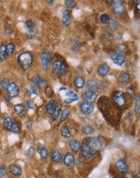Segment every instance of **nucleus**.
I'll return each instance as SVG.
<instances>
[{
  "label": "nucleus",
  "mask_w": 140,
  "mask_h": 178,
  "mask_svg": "<svg viewBox=\"0 0 140 178\" xmlns=\"http://www.w3.org/2000/svg\"><path fill=\"white\" fill-rule=\"evenodd\" d=\"M54 105H55V103H54V100H50L47 103V104H46V109L49 115H52L53 109H54Z\"/></svg>",
  "instance_id": "nucleus-29"
},
{
  "label": "nucleus",
  "mask_w": 140,
  "mask_h": 178,
  "mask_svg": "<svg viewBox=\"0 0 140 178\" xmlns=\"http://www.w3.org/2000/svg\"><path fill=\"white\" fill-rule=\"evenodd\" d=\"M59 96L61 97V99L63 100L65 104H69L73 103V102L79 100V97L76 94V93H74L73 91L67 89V88H61L58 91Z\"/></svg>",
  "instance_id": "nucleus-2"
},
{
  "label": "nucleus",
  "mask_w": 140,
  "mask_h": 178,
  "mask_svg": "<svg viewBox=\"0 0 140 178\" xmlns=\"http://www.w3.org/2000/svg\"><path fill=\"white\" fill-rule=\"evenodd\" d=\"M8 57L7 53V49H6V45H0V59L2 61L6 60Z\"/></svg>",
  "instance_id": "nucleus-30"
},
{
  "label": "nucleus",
  "mask_w": 140,
  "mask_h": 178,
  "mask_svg": "<svg viewBox=\"0 0 140 178\" xmlns=\"http://www.w3.org/2000/svg\"><path fill=\"white\" fill-rule=\"evenodd\" d=\"M71 22V12L70 10H65L62 16V23L64 27H69Z\"/></svg>",
  "instance_id": "nucleus-13"
},
{
  "label": "nucleus",
  "mask_w": 140,
  "mask_h": 178,
  "mask_svg": "<svg viewBox=\"0 0 140 178\" xmlns=\"http://www.w3.org/2000/svg\"><path fill=\"white\" fill-rule=\"evenodd\" d=\"M108 28L111 31H117L119 28V24L114 19H109L108 23Z\"/></svg>",
  "instance_id": "nucleus-25"
},
{
  "label": "nucleus",
  "mask_w": 140,
  "mask_h": 178,
  "mask_svg": "<svg viewBox=\"0 0 140 178\" xmlns=\"http://www.w3.org/2000/svg\"><path fill=\"white\" fill-rule=\"evenodd\" d=\"M19 66L24 70H28L32 67L33 63V56L30 52H24L18 57Z\"/></svg>",
  "instance_id": "nucleus-3"
},
{
  "label": "nucleus",
  "mask_w": 140,
  "mask_h": 178,
  "mask_svg": "<svg viewBox=\"0 0 140 178\" xmlns=\"http://www.w3.org/2000/svg\"><path fill=\"white\" fill-rule=\"evenodd\" d=\"M11 32H12V29H11V28H7L6 31H5V33H6V34H10Z\"/></svg>",
  "instance_id": "nucleus-46"
},
{
  "label": "nucleus",
  "mask_w": 140,
  "mask_h": 178,
  "mask_svg": "<svg viewBox=\"0 0 140 178\" xmlns=\"http://www.w3.org/2000/svg\"><path fill=\"white\" fill-rule=\"evenodd\" d=\"M9 172L12 175H14V176H20L21 174H22V169L20 166L18 165H16L15 164H11L9 166Z\"/></svg>",
  "instance_id": "nucleus-20"
},
{
  "label": "nucleus",
  "mask_w": 140,
  "mask_h": 178,
  "mask_svg": "<svg viewBox=\"0 0 140 178\" xmlns=\"http://www.w3.org/2000/svg\"><path fill=\"white\" fill-rule=\"evenodd\" d=\"M82 96H83V99L85 101L90 102V103L95 101L97 99V93L90 90H86L85 92H83Z\"/></svg>",
  "instance_id": "nucleus-11"
},
{
  "label": "nucleus",
  "mask_w": 140,
  "mask_h": 178,
  "mask_svg": "<svg viewBox=\"0 0 140 178\" xmlns=\"http://www.w3.org/2000/svg\"><path fill=\"white\" fill-rule=\"evenodd\" d=\"M112 101L118 108H125L126 104V99L124 93L122 92H116L112 95Z\"/></svg>",
  "instance_id": "nucleus-5"
},
{
  "label": "nucleus",
  "mask_w": 140,
  "mask_h": 178,
  "mask_svg": "<svg viewBox=\"0 0 140 178\" xmlns=\"http://www.w3.org/2000/svg\"><path fill=\"white\" fill-rule=\"evenodd\" d=\"M28 31V39H32L33 37L37 35V28H29V29H27Z\"/></svg>",
  "instance_id": "nucleus-35"
},
{
  "label": "nucleus",
  "mask_w": 140,
  "mask_h": 178,
  "mask_svg": "<svg viewBox=\"0 0 140 178\" xmlns=\"http://www.w3.org/2000/svg\"><path fill=\"white\" fill-rule=\"evenodd\" d=\"M80 110L85 115H89L94 111V105L90 102L83 101L80 104Z\"/></svg>",
  "instance_id": "nucleus-9"
},
{
  "label": "nucleus",
  "mask_w": 140,
  "mask_h": 178,
  "mask_svg": "<svg viewBox=\"0 0 140 178\" xmlns=\"http://www.w3.org/2000/svg\"><path fill=\"white\" fill-rule=\"evenodd\" d=\"M14 111L16 113V115H18L20 118H23L26 116V108L23 104H16L14 106Z\"/></svg>",
  "instance_id": "nucleus-18"
},
{
  "label": "nucleus",
  "mask_w": 140,
  "mask_h": 178,
  "mask_svg": "<svg viewBox=\"0 0 140 178\" xmlns=\"http://www.w3.org/2000/svg\"><path fill=\"white\" fill-rule=\"evenodd\" d=\"M61 109H62V104L60 103H56L55 105H54V109H53V113H52V120L53 122L57 120V118L59 117V114L61 113Z\"/></svg>",
  "instance_id": "nucleus-19"
},
{
  "label": "nucleus",
  "mask_w": 140,
  "mask_h": 178,
  "mask_svg": "<svg viewBox=\"0 0 140 178\" xmlns=\"http://www.w3.org/2000/svg\"><path fill=\"white\" fill-rule=\"evenodd\" d=\"M139 96H138L136 97V100H135V104H134V110H135V112L138 114H139L140 113V107H139Z\"/></svg>",
  "instance_id": "nucleus-39"
},
{
  "label": "nucleus",
  "mask_w": 140,
  "mask_h": 178,
  "mask_svg": "<svg viewBox=\"0 0 140 178\" xmlns=\"http://www.w3.org/2000/svg\"><path fill=\"white\" fill-rule=\"evenodd\" d=\"M119 82L122 84H128L130 82H131V74L128 72H124L121 74V75L119 76Z\"/></svg>",
  "instance_id": "nucleus-22"
},
{
  "label": "nucleus",
  "mask_w": 140,
  "mask_h": 178,
  "mask_svg": "<svg viewBox=\"0 0 140 178\" xmlns=\"http://www.w3.org/2000/svg\"><path fill=\"white\" fill-rule=\"evenodd\" d=\"M117 50L118 51V53L119 54H126V55H128L129 53H130V50H129V48L127 47L126 45L122 44L119 45H117Z\"/></svg>",
  "instance_id": "nucleus-26"
},
{
  "label": "nucleus",
  "mask_w": 140,
  "mask_h": 178,
  "mask_svg": "<svg viewBox=\"0 0 140 178\" xmlns=\"http://www.w3.org/2000/svg\"><path fill=\"white\" fill-rule=\"evenodd\" d=\"M53 69L56 74H57L58 76H61L67 72V66L63 61L57 60L53 63Z\"/></svg>",
  "instance_id": "nucleus-6"
},
{
  "label": "nucleus",
  "mask_w": 140,
  "mask_h": 178,
  "mask_svg": "<svg viewBox=\"0 0 140 178\" xmlns=\"http://www.w3.org/2000/svg\"><path fill=\"white\" fill-rule=\"evenodd\" d=\"M6 174V168L3 165H0V176H3Z\"/></svg>",
  "instance_id": "nucleus-43"
},
{
  "label": "nucleus",
  "mask_w": 140,
  "mask_h": 178,
  "mask_svg": "<svg viewBox=\"0 0 140 178\" xmlns=\"http://www.w3.org/2000/svg\"><path fill=\"white\" fill-rule=\"evenodd\" d=\"M68 146H69L70 149L75 153H78L81 150L80 143L77 141L76 139H71V140H70L69 143H68Z\"/></svg>",
  "instance_id": "nucleus-16"
},
{
  "label": "nucleus",
  "mask_w": 140,
  "mask_h": 178,
  "mask_svg": "<svg viewBox=\"0 0 140 178\" xmlns=\"http://www.w3.org/2000/svg\"><path fill=\"white\" fill-rule=\"evenodd\" d=\"M26 104H27V107H28V109H34L36 108V104L32 100H26Z\"/></svg>",
  "instance_id": "nucleus-41"
},
{
  "label": "nucleus",
  "mask_w": 140,
  "mask_h": 178,
  "mask_svg": "<svg viewBox=\"0 0 140 178\" xmlns=\"http://www.w3.org/2000/svg\"><path fill=\"white\" fill-rule=\"evenodd\" d=\"M112 11L116 15L118 16H122L125 12V5L122 1L120 0H116V1H112Z\"/></svg>",
  "instance_id": "nucleus-8"
},
{
  "label": "nucleus",
  "mask_w": 140,
  "mask_h": 178,
  "mask_svg": "<svg viewBox=\"0 0 140 178\" xmlns=\"http://www.w3.org/2000/svg\"><path fill=\"white\" fill-rule=\"evenodd\" d=\"M6 49H7V55L12 56V53H14L15 51V45L12 44V43H9V44L6 46Z\"/></svg>",
  "instance_id": "nucleus-33"
},
{
  "label": "nucleus",
  "mask_w": 140,
  "mask_h": 178,
  "mask_svg": "<svg viewBox=\"0 0 140 178\" xmlns=\"http://www.w3.org/2000/svg\"><path fill=\"white\" fill-rule=\"evenodd\" d=\"M94 129L92 127V125H84L82 127V132H83L84 134H87V135H90V134H94Z\"/></svg>",
  "instance_id": "nucleus-31"
},
{
  "label": "nucleus",
  "mask_w": 140,
  "mask_h": 178,
  "mask_svg": "<svg viewBox=\"0 0 140 178\" xmlns=\"http://www.w3.org/2000/svg\"><path fill=\"white\" fill-rule=\"evenodd\" d=\"M86 86H87V90L92 91V92H94L96 93H101V88H100V86L96 81L89 80L87 83Z\"/></svg>",
  "instance_id": "nucleus-17"
},
{
  "label": "nucleus",
  "mask_w": 140,
  "mask_h": 178,
  "mask_svg": "<svg viewBox=\"0 0 140 178\" xmlns=\"http://www.w3.org/2000/svg\"><path fill=\"white\" fill-rule=\"evenodd\" d=\"M20 93V88L16 83H10L7 88V94L11 97H16Z\"/></svg>",
  "instance_id": "nucleus-10"
},
{
  "label": "nucleus",
  "mask_w": 140,
  "mask_h": 178,
  "mask_svg": "<svg viewBox=\"0 0 140 178\" xmlns=\"http://www.w3.org/2000/svg\"><path fill=\"white\" fill-rule=\"evenodd\" d=\"M110 58L115 64L118 65V66L123 65L125 63V61H126L124 56L121 55V54L117 53H112L110 55Z\"/></svg>",
  "instance_id": "nucleus-15"
},
{
  "label": "nucleus",
  "mask_w": 140,
  "mask_h": 178,
  "mask_svg": "<svg viewBox=\"0 0 140 178\" xmlns=\"http://www.w3.org/2000/svg\"><path fill=\"white\" fill-rule=\"evenodd\" d=\"M74 84L78 89H82L85 85V80L83 77L78 76L74 79Z\"/></svg>",
  "instance_id": "nucleus-24"
},
{
  "label": "nucleus",
  "mask_w": 140,
  "mask_h": 178,
  "mask_svg": "<svg viewBox=\"0 0 140 178\" xmlns=\"http://www.w3.org/2000/svg\"><path fill=\"white\" fill-rule=\"evenodd\" d=\"M115 167H116V169H117L120 173H126L129 171L128 164H127V163L123 160H117V161L115 163Z\"/></svg>",
  "instance_id": "nucleus-12"
},
{
  "label": "nucleus",
  "mask_w": 140,
  "mask_h": 178,
  "mask_svg": "<svg viewBox=\"0 0 140 178\" xmlns=\"http://www.w3.org/2000/svg\"><path fill=\"white\" fill-rule=\"evenodd\" d=\"M60 132H61V134L64 138H70L71 136V130L69 129V128L66 126V125H63L61 127V129H60Z\"/></svg>",
  "instance_id": "nucleus-32"
},
{
  "label": "nucleus",
  "mask_w": 140,
  "mask_h": 178,
  "mask_svg": "<svg viewBox=\"0 0 140 178\" xmlns=\"http://www.w3.org/2000/svg\"><path fill=\"white\" fill-rule=\"evenodd\" d=\"M62 161H63L66 166L71 167L73 166L75 163H76V158H75L73 154L68 152L64 155V157L62 158Z\"/></svg>",
  "instance_id": "nucleus-14"
},
{
  "label": "nucleus",
  "mask_w": 140,
  "mask_h": 178,
  "mask_svg": "<svg viewBox=\"0 0 140 178\" xmlns=\"http://www.w3.org/2000/svg\"><path fill=\"white\" fill-rule=\"evenodd\" d=\"M109 71V67L108 65L102 64L101 67H99L98 71H97V74H98L99 76L104 77L108 74Z\"/></svg>",
  "instance_id": "nucleus-23"
},
{
  "label": "nucleus",
  "mask_w": 140,
  "mask_h": 178,
  "mask_svg": "<svg viewBox=\"0 0 140 178\" xmlns=\"http://www.w3.org/2000/svg\"><path fill=\"white\" fill-rule=\"evenodd\" d=\"M1 88L3 89V90H7V87H8V85H9V79H7V78H5V79H2V81H1Z\"/></svg>",
  "instance_id": "nucleus-37"
},
{
  "label": "nucleus",
  "mask_w": 140,
  "mask_h": 178,
  "mask_svg": "<svg viewBox=\"0 0 140 178\" xmlns=\"http://www.w3.org/2000/svg\"><path fill=\"white\" fill-rule=\"evenodd\" d=\"M41 62L45 71H49L52 65V55L50 52H44L41 54Z\"/></svg>",
  "instance_id": "nucleus-7"
},
{
  "label": "nucleus",
  "mask_w": 140,
  "mask_h": 178,
  "mask_svg": "<svg viewBox=\"0 0 140 178\" xmlns=\"http://www.w3.org/2000/svg\"><path fill=\"white\" fill-rule=\"evenodd\" d=\"M100 20L102 24H108L109 21V17L107 14H102L100 17Z\"/></svg>",
  "instance_id": "nucleus-38"
},
{
  "label": "nucleus",
  "mask_w": 140,
  "mask_h": 178,
  "mask_svg": "<svg viewBox=\"0 0 140 178\" xmlns=\"http://www.w3.org/2000/svg\"><path fill=\"white\" fill-rule=\"evenodd\" d=\"M123 178H127V177H126V176H124V177H123Z\"/></svg>",
  "instance_id": "nucleus-48"
},
{
  "label": "nucleus",
  "mask_w": 140,
  "mask_h": 178,
  "mask_svg": "<svg viewBox=\"0 0 140 178\" xmlns=\"http://www.w3.org/2000/svg\"><path fill=\"white\" fill-rule=\"evenodd\" d=\"M65 5L68 8H74V7H76V2L72 0H67V1H65Z\"/></svg>",
  "instance_id": "nucleus-40"
},
{
  "label": "nucleus",
  "mask_w": 140,
  "mask_h": 178,
  "mask_svg": "<svg viewBox=\"0 0 140 178\" xmlns=\"http://www.w3.org/2000/svg\"><path fill=\"white\" fill-rule=\"evenodd\" d=\"M69 114H70L69 109H64V110L61 113V117H60V120H61V122H64L67 118H68Z\"/></svg>",
  "instance_id": "nucleus-34"
},
{
  "label": "nucleus",
  "mask_w": 140,
  "mask_h": 178,
  "mask_svg": "<svg viewBox=\"0 0 140 178\" xmlns=\"http://www.w3.org/2000/svg\"><path fill=\"white\" fill-rule=\"evenodd\" d=\"M35 149L33 147H30L27 151H26V155H28V156H32L33 154H34Z\"/></svg>",
  "instance_id": "nucleus-42"
},
{
  "label": "nucleus",
  "mask_w": 140,
  "mask_h": 178,
  "mask_svg": "<svg viewBox=\"0 0 140 178\" xmlns=\"http://www.w3.org/2000/svg\"><path fill=\"white\" fill-rule=\"evenodd\" d=\"M51 159L53 162L56 163H60L62 161V156L61 155V153H59L57 151H53L52 154H51Z\"/></svg>",
  "instance_id": "nucleus-28"
},
{
  "label": "nucleus",
  "mask_w": 140,
  "mask_h": 178,
  "mask_svg": "<svg viewBox=\"0 0 140 178\" xmlns=\"http://www.w3.org/2000/svg\"><path fill=\"white\" fill-rule=\"evenodd\" d=\"M25 24V27L27 29H29V28H37L36 27V24L32 20H28L24 23Z\"/></svg>",
  "instance_id": "nucleus-36"
},
{
  "label": "nucleus",
  "mask_w": 140,
  "mask_h": 178,
  "mask_svg": "<svg viewBox=\"0 0 140 178\" xmlns=\"http://www.w3.org/2000/svg\"><path fill=\"white\" fill-rule=\"evenodd\" d=\"M105 146V139L102 137H92L85 139L81 145L82 154L84 157L89 158L95 153L103 151Z\"/></svg>",
  "instance_id": "nucleus-1"
},
{
  "label": "nucleus",
  "mask_w": 140,
  "mask_h": 178,
  "mask_svg": "<svg viewBox=\"0 0 140 178\" xmlns=\"http://www.w3.org/2000/svg\"><path fill=\"white\" fill-rule=\"evenodd\" d=\"M48 2H50V4H52V3H53V2H54V1H48Z\"/></svg>",
  "instance_id": "nucleus-47"
},
{
  "label": "nucleus",
  "mask_w": 140,
  "mask_h": 178,
  "mask_svg": "<svg viewBox=\"0 0 140 178\" xmlns=\"http://www.w3.org/2000/svg\"><path fill=\"white\" fill-rule=\"evenodd\" d=\"M3 125H4L5 129L11 132L20 133V125L17 123V122L10 116H7L3 119Z\"/></svg>",
  "instance_id": "nucleus-4"
},
{
  "label": "nucleus",
  "mask_w": 140,
  "mask_h": 178,
  "mask_svg": "<svg viewBox=\"0 0 140 178\" xmlns=\"http://www.w3.org/2000/svg\"><path fill=\"white\" fill-rule=\"evenodd\" d=\"M32 82L34 85L37 86V87H42V86L46 85V83H47V80L42 79L38 75H34V76L32 77Z\"/></svg>",
  "instance_id": "nucleus-21"
},
{
  "label": "nucleus",
  "mask_w": 140,
  "mask_h": 178,
  "mask_svg": "<svg viewBox=\"0 0 140 178\" xmlns=\"http://www.w3.org/2000/svg\"><path fill=\"white\" fill-rule=\"evenodd\" d=\"M37 152L40 155V156L42 157V159L43 160H46L47 159L49 156V151L48 149H46V147H41L37 149Z\"/></svg>",
  "instance_id": "nucleus-27"
},
{
  "label": "nucleus",
  "mask_w": 140,
  "mask_h": 178,
  "mask_svg": "<svg viewBox=\"0 0 140 178\" xmlns=\"http://www.w3.org/2000/svg\"><path fill=\"white\" fill-rule=\"evenodd\" d=\"M27 93H28V95H32V94H33V93L37 94V91L35 90L33 88H32V87H28V91H27Z\"/></svg>",
  "instance_id": "nucleus-44"
},
{
  "label": "nucleus",
  "mask_w": 140,
  "mask_h": 178,
  "mask_svg": "<svg viewBox=\"0 0 140 178\" xmlns=\"http://www.w3.org/2000/svg\"><path fill=\"white\" fill-rule=\"evenodd\" d=\"M46 94H48V96H52V94H53V92L52 91V88H50V87H48V88H46Z\"/></svg>",
  "instance_id": "nucleus-45"
}]
</instances>
